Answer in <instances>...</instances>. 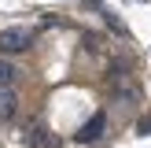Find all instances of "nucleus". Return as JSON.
Masks as SVG:
<instances>
[{"label": "nucleus", "mask_w": 151, "mask_h": 148, "mask_svg": "<svg viewBox=\"0 0 151 148\" xmlns=\"http://www.w3.org/2000/svg\"><path fill=\"white\" fill-rule=\"evenodd\" d=\"M29 41H33V33L22 30V26L0 30V52H22V48H29Z\"/></svg>", "instance_id": "obj_1"}, {"label": "nucleus", "mask_w": 151, "mask_h": 148, "mask_svg": "<svg viewBox=\"0 0 151 148\" xmlns=\"http://www.w3.org/2000/svg\"><path fill=\"white\" fill-rule=\"evenodd\" d=\"M103 130H107V115H103V111H96V115L78 130V144H92V141H100Z\"/></svg>", "instance_id": "obj_2"}, {"label": "nucleus", "mask_w": 151, "mask_h": 148, "mask_svg": "<svg viewBox=\"0 0 151 148\" xmlns=\"http://www.w3.org/2000/svg\"><path fill=\"white\" fill-rule=\"evenodd\" d=\"M26 144H29V148H59V137L48 130V126H41V122H37L33 130L26 133Z\"/></svg>", "instance_id": "obj_3"}, {"label": "nucleus", "mask_w": 151, "mask_h": 148, "mask_svg": "<svg viewBox=\"0 0 151 148\" xmlns=\"http://www.w3.org/2000/svg\"><path fill=\"white\" fill-rule=\"evenodd\" d=\"M15 93H11V85H0V122H7V118L15 115Z\"/></svg>", "instance_id": "obj_4"}, {"label": "nucleus", "mask_w": 151, "mask_h": 148, "mask_svg": "<svg viewBox=\"0 0 151 148\" xmlns=\"http://www.w3.org/2000/svg\"><path fill=\"white\" fill-rule=\"evenodd\" d=\"M15 74H19V70H15L7 59H0V85H11V81H15Z\"/></svg>", "instance_id": "obj_5"}, {"label": "nucleus", "mask_w": 151, "mask_h": 148, "mask_svg": "<svg viewBox=\"0 0 151 148\" xmlns=\"http://www.w3.org/2000/svg\"><path fill=\"white\" fill-rule=\"evenodd\" d=\"M137 133H151V111H147V115L137 122Z\"/></svg>", "instance_id": "obj_6"}]
</instances>
